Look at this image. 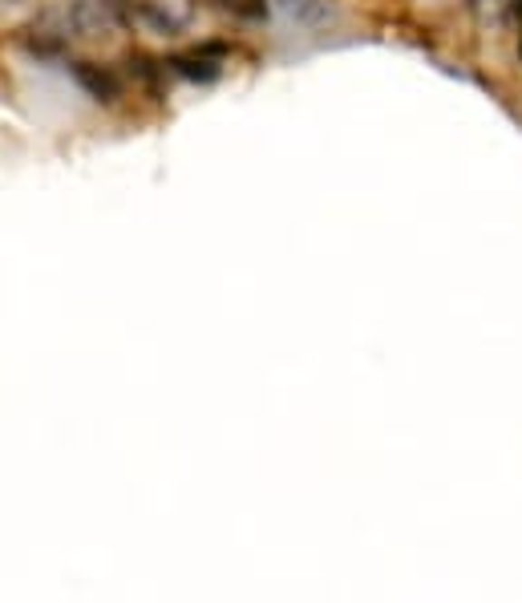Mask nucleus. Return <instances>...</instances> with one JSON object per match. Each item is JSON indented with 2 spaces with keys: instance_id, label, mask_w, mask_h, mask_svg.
<instances>
[{
  "instance_id": "f257e3e1",
  "label": "nucleus",
  "mask_w": 522,
  "mask_h": 603,
  "mask_svg": "<svg viewBox=\"0 0 522 603\" xmlns=\"http://www.w3.org/2000/svg\"><path fill=\"white\" fill-rule=\"evenodd\" d=\"M69 73H73V82L82 85L93 102H102V106H114V102H121V93H126L121 73L114 65H102V61L73 57V61H69Z\"/></svg>"
},
{
  "instance_id": "f03ea898",
  "label": "nucleus",
  "mask_w": 522,
  "mask_h": 603,
  "mask_svg": "<svg viewBox=\"0 0 522 603\" xmlns=\"http://www.w3.org/2000/svg\"><path fill=\"white\" fill-rule=\"evenodd\" d=\"M162 65H167V73H179L187 77V82L195 85H211L223 77V61L211 57L207 49H190V53H167L162 57Z\"/></svg>"
},
{
  "instance_id": "7ed1b4c3",
  "label": "nucleus",
  "mask_w": 522,
  "mask_h": 603,
  "mask_svg": "<svg viewBox=\"0 0 522 603\" xmlns=\"http://www.w3.org/2000/svg\"><path fill=\"white\" fill-rule=\"evenodd\" d=\"M276 5L300 29H328V24H336V0H276Z\"/></svg>"
},
{
  "instance_id": "20e7f679",
  "label": "nucleus",
  "mask_w": 522,
  "mask_h": 603,
  "mask_svg": "<svg viewBox=\"0 0 522 603\" xmlns=\"http://www.w3.org/2000/svg\"><path fill=\"white\" fill-rule=\"evenodd\" d=\"M215 5H219L223 13H231L235 21H251V24L267 21V13H272L267 0H215Z\"/></svg>"
},
{
  "instance_id": "39448f33",
  "label": "nucleus",
  "mask_w": 522,
  "mask_h": 603,
  "mask_svg": "<svg viewBox=\"0 0 522 603\" xmlns=\"http://www.w3.org/2000/svg\"><path fill=\"white\" fill-rule=\"evenodd\" d=\"M510 8H515V13H522V0H515V5H510Z\"/></svg>"
},
{
  "instance_id": "423d86ee",
  "label": "nucleus",
  "mask_w": 522,
  "mask_h": 603,
  "mask_svg": "<svg viewBox=\"0 0 522 603\" xmlns=\"http://www.w3.org/2000/svg\"><path fill=\"white\" fill-rule=\"evenodd\" d=\"M518 57H522V37H518Z\"/></svg>"
}]
</instances>
